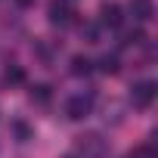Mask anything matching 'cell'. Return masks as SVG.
Wrapping results in <instances>:
<instances>
[{"mask_svg":"<svg viewBox=\"0 0 158 158\" xmlns=\"http://www.w3.org/2000/svg\"><path fill=\"white\" fill-rule=\"evenodd\" d=\"M90 112H93V96H87V93H77V96H71L65 102V115L71 121H84Z\"/></svg>","mask_w":158,"mask_h":158,"instance_id":"1","label":"cell"},{"mask_svg":"<svg viewBox=\"0 0 158 158\" xmlns=\"http://www.w3.org/2000/svg\"><path fill=\"white\" fill-rule=\"evenodd\" d=\"M155 93H158L155 81H139V84H133V90H130V102H133L136 109H149L152 99H155Z\"/></svg>","mask_w":158,"mask_h":158,"instance_id":"2","label":"cell"},{"mask_svg":"<svg viewBox=\"0 0 158 158\" xmlns=\"http://www.w3.org/2000/svg\"><path fill=\"white\" fill-rule=\"evenodd\" d=\"M77 149H81L87 158H102V155H106V139L96 136V133H87V136H81Z\"/></svg>","mask_w":158,"mask_h":158,"instance_id":"3","label":"cell"},{"mask_svg":"<svg viewBox=\"0 0 158 158\" xmlns=\"http://www.w3.org/2000/svg\"><path fill=\"white\" fill-rule=\"evenodd\" d=\"M121 22H124V10H121L118 3H102V6H99V25H106V28H121Z\"/></svg>","mask_w":158,"mask_h":158,"instance_id":"4","label":"cell"},{"mask_svg":"<svg viewBox=\"0 0 158 158\" xmlns=\"http://www.w3.org/2000/svg\"><path fill=\"white\" fill-rule=\"evenodd\" d=\"M71 6H68V0H53L50 3V22L53 25H68L71 22Z\"/></svg>","mask_w":158,"mask_h":158,"instance_id":"5","label":"cell"},{"mask_svg":"<svg viewBox=\"0 0 158 158\" xmlns=\"http://www.w3.org/2000/svg\"><path fill=\"white\" fill-rule=\"evenodd\" d=\"M127 10H130V16H133L136 22H149V19L155 16V3H152V0H130Z\"/></svg>","mask_w":158,"mask_h":158,"instance_id":"6","label":"cell"},{"mask_svg":"<svg viewBox=\"0 0 158 158\" xmlns=\"http://www.w3.org/2000/svg\"><path fill=\"white\" fill-rule=\"evenodd\" d=\"M90 71H93V62H90L87 56H74V59H71V74L84 77V74H90Z\"/></svg>","mask_w":158,"mask_h":158,"instance_id":"7","label":"cell"},{"mask_svg":"<svg viewBox=\"0 0 158 158\" xmlns=\"http://www.w3.org/2000/svg\"><path fill=\"white\" fill-rule=\"evenodd\" d=\"M28 96H31V102H37V106H47L53 93H50V87H47V84H34Z\"/></svg>","mask_w":158,"mask_h":158,"instance_id":"8","label":"cell"},{"mask_svg":"<svg viewBox=\"0 0 158 158\" xmlns=\"http://www.w3.org/2000/svg\"><path fill=\"white\" fill-rule=\"evenodd\" d=\"M139 44H146V31H139V28H133L121 37V47H139Z\"/></svg>","mask_w":158,"mask_h":158,"instance_id":"9","label":"cell"},{"mask_svg":"<svg viewBox=\"0 0 158 158\" xmlns=\"http://www.w3.org/2000/svg\"><path fill=\"white\" fill-rule=\"evenodd\" d=\"M118 68H121L118 56H109V53H106V56L99 59V71H102V74H118Z\"/></svg>","mask_w":158,"mask_h":158,"instance_id":"10","label":"cell"},{"mask_svg":"<svg viewBox=\"0 0 158 158\" xmlns=\"http://www.w3.org/2000/svg\"><path fill=\"white\" fill-rule=\"evenodd\" d=\"M3 81H6V84H22V81H25V71H22L19 65H10V68L3 71Z\"/></svg>","mask_w":158,"mask_h":158,"instance_id":"11","label":"cell"},{"mask_svg":"<svg viewBox=\"0 0 158 158\" xmlns=\"http://www.w3.org/2000/svg\"><path fill=\"white\" fill-rule=\"evenodd\" d=\"M127 158H158V152H155V146H139V149H133Z\"/></svg>","mask_w":158,"mask_h":158,"instance_id":"12","label":"cell"},{"mask_svg":"<svg viewBox=\"0 0 158 158\" xmlns=\"http://www.w3.org/2000/svg\"><path fill=\"white\" fill-rule=\"evenodd\" d=\"M16 133H19V139H22V143H28V139H31V130H28L22 121H16Z\"/></svg>","mask_w":158,"mask_h":158,"instance_id":"13","label":"cell"},{"mask_svg":"<svg viewBox=\"0 0 158 158\" xmlns=\"http://www.w3.org/2000/svg\"><path fill=\"white\" fill-rule=\"evenodd\" d=\"M68 158H71V155H68Z\"/></svg>","mask_w":158,"mask_h":158,"instance_id":"14","label":"cell"}]
</instances>
